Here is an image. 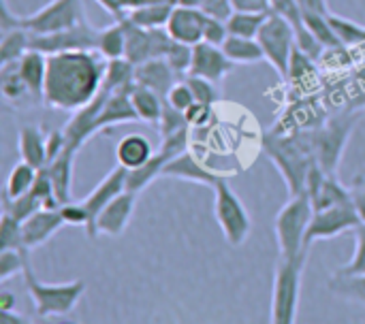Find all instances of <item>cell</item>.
<instances>
[{
  "label": "cell",
  "mask_w": 365,
  "mask_h": 324,
  "mask_svg": "<svg viewBox=\"0 0 365 324\" xmlns=\"http://www.w3.org/2000/svg\"><path fill=\"white\" fill-rule=\"evenodd\" d=\"M107 60L98 51H64L47 56L43 105L53 111L75 113L103 90Z\"/></svg>",
  "instance_id": "1"
},
{
  "label": "cell",
  "mask_w": 365,
  "mask_h": 324,
  "mask_svg": "<svg viewBox=\"0 0 365 324\" xmlns=\"http://www.w3.org/2000/svg\"><path fill=\"white\" fill-rule=\"evenodd\" d=\"M263 152L274 162L278 173L282 175L289 197L306 192V179L310 169L317 164V154L312 145V128L310 130H293V132H265Z\"/></svg>",
  "instance_id": "2"
},
{
  "label": "cell",
  "mask_w": 365,
  "mask_h": 324,
  "mask_svg": "<svg viewBox=\"0 0 365 324\" xmlns=\"http://www.w3.org/2000/svg\"><path fill=\"white\" fill-rule=\"evenodd\" d=\"M361 115H364L361 109H346L327 117L321 126L312 128V145H314L317 162L323 167L325 173L338 175L344 150Z\"/></svg>",
  "instance_id": "3"
},
{
  "label": "cell",
  "mask_w": 365,
  "mask_h": 324,
  "mask_svg": "<svg viewBox=\"0 0 365 324\" xmlns=\"http://www.w3.org/2000/svg\"><path fill=\"white\" fill-rule=\"evenodd\" d=\"M24 282H26V291L28 297L32 301V308L36 312V316L41 320L47 318H58V316H66L71 314L79 299L86 293V282L83 280H73V282H60V284H45L41 282L30 263L24 269Z\"/></svg>",
  "instance_id": "4"
},
{
  "label": "cell",
  "mask_w": 365,
  "mask_h": 324,
  "mask_svg": "<svg viewBox=\"0 0 365 324\" xmlns=\"http://www.w3.org/2000/svg\"><path fill=\"white\" fill-rule=\"evenodd\" d=\"M312 216H314V207L308 192L291 197L287 205L278 211L274 220V235L282 258H295L310 252L306 250V233Z\"/></svg>",
  "instance_id": "5"
},
{
  "label": "cell",
  "mask_w": 365,
  "mask_h": 324,
  "mask_svg": "<svg viewBox=\"0 0 365 324\" xmlns=\"http://www.w3.org/2000/svg\"><path fill=\"white\" fill-rule=\"evenodd\" d=\"M308 254L295 258H282L276 265L274 286H272V308L269 324H295L299 312L302 276Z\"/></svg>",
  "instance_id": "6"
},
{
  "label": "cell",
  "mask_w": 365,
  "mask_h": 324,
  "mask_svg": "<svg viewBox=\"0 0 365 324\" xmlns=\"http://www.w3.org/2000/svg\"><path fill=\"white\" fill-rule=\"evenodd\" d=\"M214 216L229 246L240 248L248 239L252 231V220L240 194L231 188L227 177H222L214 186Z\"/></svg>",
  "instance_id": "7"
},
{
  "label": "cell",
  "mask_w": 365,
  "mask_h": 324,
  "mask_svg": "<svg viewBox=\"0 0 365 324\" xmlns=\"http://www.w3.org/2000/svg\"><path fill=\"white\" fill-rule=\"evenodd\" d=\"M86 6L83 0H49L38 11L19 17V26L30 34H53L73 26L83 23Z\"/></svg>",
  "instance_id": "8"
},
{
  "label": "cell",
  "mask_w": 365,
  "mask_h": 324,
  "mask_svg": "<svg viewBox=\"0 0 365 324\" xmlns=\"http://www.w3.org/2000/svg\"><path fill=\"white\" fill-rule=\"evenodd\" d=\"M263 53H265V62H269L274 66V70L287 79L289 75V62H291V56H293V49L297 45V38H295V30L293 26L280 17L278 13H269L259 36H257Z\"/></svg>",
  "instance_id": "9"
},
{
  "label": "cell",
  "mask_w": 365,
  "mask_h": 324,
  "mask_svg": "<svg viewBox=\"0 0 365 324\" xmlns=\"http://www.w3.org/2000/svg\"><path fill=\"white\" fill-rule=\"evenodd\" d=\"M122 23L126 30V60L135 66L154 58H165L175 43L167 28H141L128 17H122Z\"/></svg>",
  "instance_id": "10"
},
{
  "label": "cell",
  "mask_w": 365,
  "mask_h": 324,
  "mask_svg": "<svg viewBox=\"0 0 365 324\" xmlns=\"http://www.w3.org/2000/svg\"><path fill=\"white\" fill-rule=\"evenodd\" d=\"M98 28H94L88 19L79 26L53 32V34H32V49L43 51L45 56L64 53V51H96Z\"/></svg>",
  "instance_id": "11"
},
{
  "label": "cell",
  "mask_w": 365,
  "mask_h": 324,
  "mask_svg": "<svg viewBox=\"0 0 365 324\" xmlns=\"http://www.w3.org/2000/svg\"><path fill=\"white\" fill-rule=\"evenodd\" d=\"M361 220L353 205H340L331 209H319L314 211L308 233H306V250H310L312 244L323 239H334L338 235L351 233L355 226H359Z\"/></svg>",
  "instance_id": "12"
},
{
  "label": "cell",
  "mask_w": 365,
  "mask_h": 324,
  "mask_svg": "<svg viewBox=\"0 0 365 324\" xmlns=\"http://www.w3.org/2000/svg\"><path fill=\"white\" fill-rule=\"evenodd\" d=\"M137 199H139V194H135L130 190H124L111 203H107L105 209L94 220L92 239L98 237V235L120 237L128 229V224H130V218H133L135 207H137Z\"/></svg>",
  "instance_id": "13"
},
{
  "label": "cell",
  "mask_w": 365,
  "mask_h": 324,
  "mask_svg": "<svg viewBox=\"0 0 365 324\" xmlns=\"http://www.w3.org/2000/svg\"><path fill=\"white\" fill-rule=\"evenodd\" d=\"M235 66L237 64L231 62V58L225 53L222 47L210 45L205 41L192 45V66L188 75H197L214 83H222L235 70Z\"/></svg>",
  "instance_id": "14"
},
{
  "label": "cell",
  "mask_w": 365,
  "mask_h": 324,
  "mask_svg": "<svg viewBox=\"0 0 365 324\" xmlns=\"http://www.w3.org/2000/svg\"><path fill=\"white\" fill-rule=\"evenodd\" d=\"M126 177H128V171H126L124 167L115 164V167L103 177V182H98V184L94 186V190H92L86 199H81L83 207H86L88 214H90V226H88V231H86L88 237H92L94 220H96V216L105 209V205L111 203L118 194H122V192L126 190Z\"/></svg>",
  "instance_id": "15"
},
{
  "label": "cell",
  "mask_w": 365,
  "mask_h": 324,
  "mask_svg": "<svg viewBox=\"0 0 365 324\" xmlns=\"http://www.w3.org/2000/svg\"><path fill=\"white\" fill-rule=\"evenodd\" d=\"M64 226V218L60 216V209H38L28 220L21 222V239L24 248L28 252L45 246L60 229Z\"/></svg>",
  "instance_id": "16"
},
{
  "label": "cell",
  "mask_w": 365,
  "mask_h": 324,
  "mask_svg": "<svg viewBox=\"0 0 365 324\" xmlns=\"http://www.w3.org/2000/svg\"><path fill=\"white\" fill-rule=\"evenodd\" d=\"M163 177L167 179H182V182H190V184H199V186H207L214 190V186L222 179V175L210 171L192 152H184L180 156H175L173 160H169L163 169Z\"/></svg>",
  "instance_id": "17"
},
{
  "label": "cell",
  "mask_w": 365,
  "mask_h": 324,
  "mask_svg": "<svg viewBox=\"0 0 365 324\" xmlns=\"http://www.w3.org/2000/svg\"><path fill=\"white\" fill-rule=\"evenodd\" d=\"M203 21H205V13L201 9L175 4L165 28L175 43L197 45L203 41Z\"/></svg>",
  "instance_id": "18"
},
{
  "label": "cell",
  "mask_w": 365,
  "mask_h": 324,
  "mask_svg": "<svg viewBox=\"0 0 365 324\" xmlns=\"http://www.w3.org/2000/svg\"><path fill=\"white\" fill-rule=\"evenodd\" d=\"M130 88L115 90L107 96V100H105V105L96 117V135L103 130H109L113 126H120V124L139 122V115L130 103Z\"/></svg>",
  "instance_id": "19"
},
{
  "label": "cell",
  "mask_w": 365,
  "mask_h": 324,
  "mask_svg": "<svg viewBox=\"0 0 365 324\" xmlns=\"http://www.w3.org/2000/svg\"><path fill=\"white\" fill-rule=\"evenodd\" d=\"M0 94L4 98V103L13 105L17 109H26V107L41 105L36 100V96L30 92L28 83L24 81L17 62L0 64Z\"/></svg>",
  "instance_id": "20"
},
{
  "label": "cell",
  "mask_w": 365,
  "mask_h": 324,
  "mask_svg": "<svg viewBox=\"0 0 365 324\" xmlns=\"http://www.w3.org/2000/svg\"><path fill=\"white\" fill-rule=\"evenodd\" d=\"M175 81H180V77L173 73V68L169 66V62L165 58H154V60H148V62L135 66V83L154 90L163 98H167L169 90L175 85Z\"/></svg>",
  "instance_id": "21"
},
{
  "label": "cell",
  "mask_w": 365,
  "mask_h": 324,
  "mask_svg": "<svg viewBox=\"0 0 365 324\" xmlns=\"http://www.w3.org/2000/svg\"><path fill=\"white\" fill-rule=\"evenodd\" d=\"M154 154H156V150H154L152 141L141 132L124 135L115 147V160L126 171L143 167L145 162H150L154 158Z\"/></svg>",
  "instance_id": "22"
},
{
  "label": "cell",
  "mask_w": 365,
  "mask_h": 324,
  "mask_svg": "<svg viewBox=\"0 0 365 324\" xmlns=\"http://www.w3.org/2000/svg\"><path fill=\"white\" fill-rule=\"evenodd\" d=\"M47 130L41 126H21L17 135L19 160L32 164L34 169L47 167Z\"/></svg>",
  "instance_id": "23"
},
{
  "label": "cell",
  "mask_w": 365,
  "mask_h": 324,
  "mask_svg": "<svg viewBox=\"0 0 365 324\" xmlns=\"http://www.w3.org/2000/svg\"><path fill=\"white\" fill-rule=\"evenodd\" d=\"M77 154L79 152H75L71 147H64V152L60 156H56L45 167L51 182H53V190H56V197H58L60 205L73 201V162H75Z\"/></svg>",
  "instance_id": "24"
},
{
  "label": "cell",
  "mask_w": 365,
  "mask_h": 324,
  "mask_svg": "<svg viewBox=\"0 0 365 324\" xmlns=\"http://www.w3.org/2000/svg\"><path fill=\"white\" fill-rule=\"evenodd\" d=\"M19 73L24 81L28 83L30 92L36 96L38 103H43L45 94V77H47V56L38 49H28L19 60H17Z\"/></svg>",
  "instance_id": "25"
},
{
  "label": "cell",
  "mask_w": 365,
  "mask_h": 324,
  "mask_svg": "<svg viewBox=\"0 0 365 324\" xmlns=\"http://www.w3.org/2000/svg\"><path fill=\"white\" fill-rule=\"evenodd\" d=\"M130 103H133V107H135V111L139 115V122L158 124V120L163 115V109H165V98L160 94H156L154 90H150L145 85L133 83Z\"/></svg>",
  "instance_id": "26"
},
{
  "label": "cell",
  "mask_w": 365,
  "mask_h": 324,
  "mask_svg": "<svg viewBox=\"0 0 365 324\" xmlns=\"http://www.w3.org/2000/svg\"><path fill=\"white\" fill-rule=\"evenodd\" d=\"M169 162V156L163 154L160 150H156L154 158L150 162H145L143 167L139 169H133L128 171V177H126V190L135 192V194H141L150 184H154L156 179L163 177V169L165 164Z\"/></svg>",
  "instance_id": "27"
},
{
  "label": "cell",
  "mask_w": 365,
  "mask_h": 324,
  "mask_svg": "<svg viewBox=\"0 0 365 324\" xmlns=\"http://www.w3.org/2000/svg\"><path fill=\"white\" fill-rule=\"evenodd\" d=\"M96 51L105 60H118L126 58V30L122 19L107 28H98V38H96Z\"/></svg>",
  "instance_id": "28"
},
{
  "label": "cell",
  "mask_w": 365,
  "mask_h": 324,
  "mask_svg": "<svg viewBox=\"0 0 365 324\" xmlns=\"http://www.w3.org/2000/svg\"><path fill=\"white\" fill-rule=\"evenodd\" d=\"M222 49L231 58V62H235V64H259V62H265V53H263V49H261L257 38H246V36L229 34V38L222 43Z\"/></svg>",
  "instance_id": "29"
},
{
  "label": "cell",
  "mask_w": 365,
  "mask_h": 324,
  "mask_svg": "<svg viewBox=\"0 0 365 324\" xmlns=\"http://www.w3.org/2000/svg\"><path fill=\"white\" fill-rule=\"evenodd\" d=\"M173 2H156V4H145L130 9L124 17H128L133 23L141 28H165L171 13H173Z\"/></svg>",
  "instance_id": "30"
},
{
  "label": "cell",
  "mask_w": 365,
  "mask_h": 324,
  "mask_svg": "<svg viewBox=\"0 0 365 324\" xmlns=\"http://www.w3.org/2000/svg\"><path fill=\"white\" fill-rule=\"evenodd\" d=\"M329 293L336 297L351 301V303H361L365 305V273L364 276H344V273H334L327 282Z\"/></svg>",
  "instance_id": "31"
},
{
  "label": "cell",
  "mask_w": 365,
  "mask_h": 324,
  "mask_svg": "<svg viewBox=\"0 0 365 324\" xmlns=\"http://www.w3.org/2000/svg\"><path fill=\"white\" fill-rule=\"evenodd\" d=\"M32 34L26 28H13L2 32L0 41V64L17 62L28 49H32Z\"/></svg>",
  "instance_id": "32"
},
{
  "label": "cell",
  "mask_w": 365,
  "mask_h": 324,
  "mask_svg": "<svg viewBox=\"0 0 365 324\" xmlns=\"http://www.w3.org/2000/svg\"><path fill=\"white\" fill-rule=\"evenodd\" d=\"M36 175H38V169H34L32 164L19 160V162L11 169V173H9V177H6L4 199L11 201V199H19V197H24V194H28V192L32 190L34 182H36Z\"/></svg>",
  "instance_id": "33"
},
{
  "label": "cell",
  "mask_w": 365,
  "mask_h": 324,
  "mask_svg": "<svg viewBox=\"0 0 365 324\" xmlns=\"http://www.w3.org/2000/svg\"><path fill=\"white\" fill-rule=\"evenodd\" d=\"M133 83H135V64L133 62H128L126 58L107 60L105 79H103V88L107 92L124 90V88H130Z\"/></svg>",
  "instance_id": "34"
},
{
  "label": "cell",
  "mask_w": 365,
  "mask_h": 324,
  "mask_svg": "<svg viewBox=\"0 0 365 324\" xmlns=\"http://www.w3.org/2000/svg\"><path fill=\"white\" fill-rule=\"evenodd\" d=\"M269 13H250V11H235L229 21H227V28H229V34L233 36H246V38H257L265 19H267Z\"/></svg>",
  "instance_id": "35"
},
{
  "label": "cell",
  "mask_w": 365,
  "mask_h": 324,
  "mask_svg": "<svg viewBox=\"0 0 365 324\" xmlns=\"http://www.w3.org/2000/svg\"><path fill=\"white\" fill-rule=\"evenodd\" d=\"M331 15H317V13H304V19H306V28L310 30V34L325 47V49H338L342 47L331 21H329Z\"/></svg>",
  "instance_id": "36"
},
{
  "label": "cell",
  "mask_w": 365,
  "mask_h": 324,
  "mask_svg": "<svg viewBox=\"0 0 365 324\" xmlns=\"http://www.w3.org/2000/svg\"><path fill=\"white\" fill-rule=\"evenodd\" d=\"M329 21L334 26L342 47H359V45L365 47V26L349 19V17L336 15V13H331Z\"/></svg>",
  "instance_id": "37"
},
{
  "label": "cell",
  "mask_w": 365,
  "mask_h": 324,
  "mask_svg": "<svg viewBox=\"0 0 365 324\" xmlns=\"http://www.w3.org/2000/svg\"><path fill=\"white\" fill-rule=\"evenodd\" d=\"M28 263H30L28 250H0V282L4 284L13 276L24 273Z\"/></svg>",
  "instance_id": "38"
},
{
  "label": "cell",
  "mask_w": 365,
  "mask_h": 324,
  "mask_svg": "<svg viewBox=\"0 0 365 324\" xmlns=\"http://www.w3.org/2000/svg\"><path fill=\"white\" fill-rule=\"evenodd\" d=\"M0 250H26L21 239V222L2 211L0 220Z\"/></svg>",
  "instance_id": "39"
},
{
  "label": "cell",
  "mask_w": 365,
  "mask_h": 324,
  "mask_svg": "<svg viewBox=\"0 0 365 324\" xmlns=\"http://www.w3.org/2000/svg\"><path fill=\"white\" fill-rule=\"evenodd\" d=\"M184 79L188 81V85H190L197 103H203V105H216V103H220V98H222L220 83H214V81L203 79V77H197V75H186Z\"/></svg>",
  "instance_id": "40"
},
{
  "label": "cell",
  "mask_w": 365,
  "mask_h": 324,
  "mask_svg": "<svg viewBox=\"0 0 365 324\" xmlns=\"http://www.w3.org/2000/svg\"><path fill=\"white\" fill-rule=\"evenodd\" d=\"M351 235L355 237V252L353 258L338 269V273L344 276H364L365 273V224H359L351 231Z\"/></svg>",
  "instance_id": "41"
},
{
  "label": "cell",
  "mask_w": 365,
  "mask_h": 324,
  "mask_svg": "<svg viewBox=\"0 0 365 324\" xmlns=\"http://www.w3.org/2000/svg\"><path fill=\"white\" fill-rule=\"evenodd\" d=\"M38 209H43V205H41V201L32 194V190L28 192V194H24V197H19V199H4L2 201V211H6V214H11L13 218H17L19 222H24V220H28L34 211H38Z\"/></svg>",
  "instance_id": "42"
},
{
  "label": "cell",
  "mask_w": 365,
  "mask_h": 324,
  "mask_svg": "<svg viewBox=\"0 0 365 324\" xmlns=\"http://www.w3.org/2000/svg\"><path fill=\"white\" fill-rule=\"evenodd\" d=\"M165 60L169 62V66L173 68V73L184 79L190 73L192 66V45H184V43H173L171 49L167 51Z\"/></svg>",
  "instance_id": "43"
},
{
  "label": "cell",
  "mask_w": 365,
  "mask_h": 324,
  "mask_svg": "<svg viewBox=\"0 0 365 324\" xmlns=\"http://www.w3.org/2000/svg\"><path fill=\"white\" fill-rule=\"evenodd\" d=\"M156 126H158V130H160V137H169V135H173V132H180V130H184V128H190V124H188L184 111L171 107L167 100H165V109H163V115H160V120H158Z\"/></svg>",
  "instance_id": "44"
},
{
  "label": "cell",
  "mask_w": 365,
  "mask_h": 324,
  "mask_svg": "<svg viewBox=\"0 0 365 324\" xmlns=\"http://www.w3.org/2000/svg\"><path fill=\"white\" fill-rule=\"evenodd\" d=\"M314 68H317V60L310 58L306 51H302V49L295 45L293 56H291V62H289V75H287V79L299 81V79L308 77Z\"/></svg>",
  "instance_id": "45"
},
{
  "label": "cell",
  "mask_w": 365,
  "mask_h": 324,
  "mask_svg": "<svg viewBox=\"0 0 365 324\" xmlns=\"http://www.w3.org/2000/svg\"><path fill=\"white\" fill-rule=\"evenodd\" d=\"M165 100H167L171 107L180 109V111H186V109H190V107L197 103V100H195V94H192V90H190V85H188L186 79L175 81V85L169 90V94H167Z\"/></svg>",
  "instance_id": "46"
},
{
  "label": "cell",
  "mask_w": 365,
  "mask_h": 324,
  "mask_svg": "<svg viewBox=\"0 0 365 324\" xmlns=\"http://www.w3.org/2000/svg\"><path fill=\"white\" fill-rule=\"evenodd\" d=\"M60 216L64 218V224L83 226L86 231L90 226V214H88V209L83 207L81 201H71V203L60 205Z\"/></svg>",
  "instance_id": "47"
},
{
  "label": "cell",
  "mask_w": 365,
  "mask_h": 324,
  "mask_svg": "<svg viewBox=\"0 0 365 324\" xmlns=\"http://www.w3.org/2000/svg\"><path fill=\"white\" fill-rule=\"evenodd\" d=\"M227 38H229L227 21L205 15V21H203V41H205V43H210V45H218V47H222V43H225Z\"/></svg>",
  "instance_id": "48"
},
{
  "label": "cell",
  "mask_w": 365,
  "mask_h": 324,
  "mask_svg": "<svg viewBox=\"0 0 365 324\" xmlns=\"http://www.w3.org/2000/svg\"><path fill=\"white\" fill-rule=\"evenodd\" d=\"M188 135H190V128H184V130L173 132V135H169V137H163L158 150H160L163 154H167L169 160H173L175 156L188 152Z\"/></svg>",
  "instance_id": "49"
},
{
  "label": "cell",
  "mask_w": 365,
  "mask_h": 324,
  "mask_svg": "<svg viewBox=\"0 0 365 324\" xmlns=\"http://www.w3.org/2000/svg\"><path fill=\"white\" fill-rule=\"evenodd\" d=\"M190 128H203L214 120V105H203V103H195L190 109L184 111Z\"/></svg>",
  "instance_id": "50"
},
{
  "label": "cell",
  "mask_w": 365,
  "mask_h": 324,
  "mask_svg": "<svg viewBox=\"0 0 365 324\" xmlns=\"http://www.w3.org/2000/svg\"><path fill=\"white\" fill-rule=\"evenodd\" d=\"M199 9H201L205 15L216 17V19H222V21H229V17L235 13L231 0H205Z\"/></svg>",
  "instance_id": "51"
},
{
  "label": "cell",
  "mask_w": 365,
  "mask_h": 324,
  "mask_svg": "<svg viewBox=\"0 0 365 324\" xmlns=\"http://www.w3.org/2000/svg\"><path fill=\"white\" fill-rule=\"evenodd\" d=\"M351 199H353V207L361 220V224H365V175H357L353 182H351Z\"/></svg>",
  "instance_id": "52"
},
{
  "label": "cell",
  "mask_w": 365,
  "mask_h": 324,
  "mask_svg": "<svg viewBox=\"0 0 365 324\" xmlns=\"http://www.w3.org/2000/svg\"><path fill=\"white\" fill-rule=\"evenodd\" d=\"M47 164L56 158V156H60L62 152H64V147H66V137H64V130L60 128V130H47Z\"/></svg>",
  "instance_id": "53"
},
{
  "label": "cell",
  "mask_w": 365,
  "mask_h": 324,
  "mask_svg": "<svg viewBox=\"0 0 365 324\" xmlns=\"http://www.w3.org/2000/svg\"><path fill=\"white\" fill-rule=\"evenodd\" d=\"M235 11L250 13H272V0H231Z\"/></svg>",
  "instance_id": "54"
},
{
  "label": "cell",
  "mask_w": 365,
  "mask_h": 324,
  "mask_svg": "<svg viewBox=\"0 0 365 324\" xmlns=\"http://www.w3.org/2000/svg\"><path fill=\"white\" fill-rule=\"evenodd\" d=\"M96 2L115 19H122L128 13V4H130V0H96Z\"/></svg>",
  "instance_id": "55"
},
{
  "label": "cell",
  "mask_w": 365,
  "mask_h": 324,
  "mask_svg": "<svg viewBox=\"0 0 365 324\" xmlns=\"http://www.w3.org/2000/svg\"><path fill=\"white\" fill-rule=\"evenodd\" d=\"M304 13H317V15H331L327 0H297Z\"/></svg>",
  "instance_id": "56"
},
{
  "label": "cell",
  "mask_w": 365,
  "mask_h": 324,
  "mask_svg": "<svg viewBox=\"0 0 365 324\" xmlns=\"http://www.w3.org/2000/svg\"><path fill=\"white\" fill-rule=\"evenodd\" d=\"M0 324H34L17 312H0Z\"/></svg>",
  "instance_id": "57"
},
{
  "label": "cell",
  "mask_w": 365,
  "mask_h": 324,
  "mask_svg": "<svg viewBox=\"0 0 365 324\" xmlns=\"http://www.w3.org/2000/svg\"><path fill=\"white\" fill-rule=\"evenodd\" d=\"M13 308H15V295L0 293V312H13Z\"/></svg>",
  "instance_id": "58"
},
{
  "label": "cell",
  "mask_w": 365,
  "mask_h": 324,
  "mask_svg": "<svg viewBox=\"0 0 365 324\" xmlns=\"http://www.w3.org/2000/svg\"><path fill=\"white\" fill-rule=\"evenodd\" d=\"M203 2H205V0H175V4H184V6H197V9H199Z\"/></svg>",
  "instance_id": "59"
},
{
  "label": "cell",
  "mask_w": 365,
  "mask_h": 324,
  "mask_svg": "<svg viewBox=\"0 0 365 324\" xmlns=\"http://www.w3.org/2000/svg\"><path fill=\"white\" fill-rule=\"evenodd\" d=\"M60 324H71V323H60Z\"/></svg>",
  "instance_id": "60"
},
{
  "label": "cell",
  "mask_w": 365,
  "mask_h": 324,
  "mask_svg": "<svg viewBox=\"0 0 365 324\" xmlns=\"http://www.w3.org/2000/svg\"><path fill=\"white\" fill-rule=\"evenodd\" d=\"M364 175H365V173H364Z\"/></svg>",
  "instance_id": "61"
}]
</instances>
